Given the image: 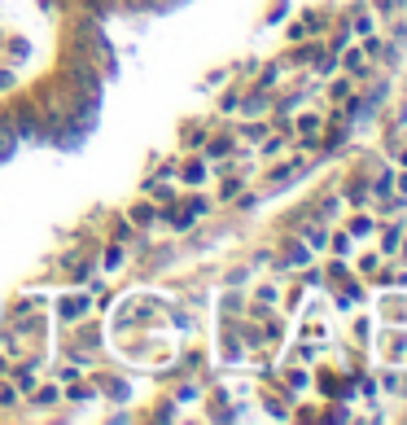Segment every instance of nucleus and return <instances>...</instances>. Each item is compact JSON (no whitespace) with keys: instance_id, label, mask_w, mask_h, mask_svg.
<instances>
[{"instance_id":"1a4fd4ad","label":"nucleus","mask_w":407,"mask_h":425,"mask_svg":"<svg viewBox=\"0 0 407 425\" xmlns=\"http://www.w3.org/2000/svg\"><path fill=\"white\" fill-rule=\"evenodd\" d=\"M381 245H386V255H394V250L403 245V228H390V233H386V241H381Z\"/></svg>"},{"instance_id":"0eeeda50","label":"nucleus","mask_w":407,"mask_h":425,"mask_svg":"<svg viewBox=\"0 0 407 425\" xmlns=\"http://www.w3.org/2000/svg\"><path fill=\"white\" fill-rule=\"evenodd\" d=\"M368 233H372V219H368V215L350 219V237H368Z\"/></svg>"},{"instance_id":"9b49d317","label":"nucleus","mask_w":407,"mask_h":425,"mask_svg":"<svg viewBox=\"0 0 407 425\" xmlns=\"http://www.w3.org/2000/svg\"><path fill=\"white\" fill-rule=\"evenodd\" d=\"M328 96H333V101H346V96H350V84H346V79H338L333 88H328Z\"/></svg>"},{"instance_id":"a211bd4d","label":"nucleus","mask_w":407,"mask_h":425,"mask_svg":"<svg viewBox=\"0 0 407 425\" xmlns=\"http://www.w3.org/2000/svg\"><path fill=\"white\" fill-rule=\"evenodd\" d=\"M403 193H407V176H403Z\"/></svg>"},{"instance_id":"6e6552de","label":"nucleus","mask_w":407,"mask_h":425,"mask_svg":"<svg viewBox=\"0 0 407 425\" xmlns=\"http://www.w3.org/2000/svg\"><path fill=\"white\" fill-rule=\"evenodd\" d=\"M0 408H18V386H0Z\"/></svg>"},{"instance_id":"9d476101","label":"nucleus","mask_w":407,"mask_h":425,"mask_svg":"<svg viewBox=\"0 0 407 425\" xmlns=\"http://www.w3.org/2000/svg\"><path fill=\"white\" fill-rule=\"evenodd\" d=\"M201 176H206V167H201V162H189V167H184V180H189V184H197Z\"/></svg>"},{"instance_id":"4468645a","label":"nucleus","mask_w":407,"mask_h":425,"mask_svg":"<svg viewBox=\"0 0 407 425\" xmlns=\"http://www.w3.org/2000/svg\"><path fill=\"white\" fill-rule=\"evenodd\" d=\"M66 399H70V404H79V399H92V390H88V386H74Z\"/></svg>"},{"instance_id":"423d86ee","label":"nucleus","mask_w":407,"mask_h":425,"mask_svg":"<svg viewBox=\"0 0 407 425\" xmlns=\"http://www.w3.org/2000/svg\"><path fill=\"white\" fill-rule=\"evenodd\" d=\"M123 267V245H110L106 250V272H118Z\"/></svg>"},{"instance_id":"39448f33","label":"nucleus","mask_w":407,"mask_h":425,"mask_svg":"<svg viewBox=\"0 0 407 425\" xmlns=\"http://www.w3.org/2000/svg\"><path fill=\"white\" fill-rule=\"evenodd\" d=\"M57 399H62V390H57V386H40V390H35V404H40V408H53Z\"/></svg>"},{"instance_id":"7ed1b4c3","label":"nucleus","mask_w":407,"mask_h":425,"mask_svg":"<svg viewBox=\"0 0 407 425\" xmlns=\"http://www.w3.org/2000/svg\"><path fill=\"white\" fill-rule=\"evenodd\" d=\"M158 219V211L149 206V202H140V206H132V223H140V228H149V223Z\"/></svg>"},{"instance_id":"f03ea898","label":"nucleus","mask_w":407,"mask_h":425,"mask_svg":"<svg viewBox=\"0 0 407 425\" xmlns=\"http://www.w3.org/2000/svg\"><path fill=\"white\" fill-rule=\"evenodd\" d=\"M13 123H18V132H27V136H31L40 118H35V110H31V106H13Z\"/></svg>"},{"instance_id":"f8f14e48","label":"nucleus","mask_w":407,"mask_h":425,"mask_svg":"<svg viewBox=\"0 0 407 425\" xmlns=\"http://www.w3.org/2000/svg\"><path fill=\"white\" fill-rule=\"evenodd\" d=\"M355 31H359V35H368V31H372V22H368V13H355Z\"/></svg>"},{"instance_id":"ddd939ff","label":"nucleus","mask_w":407,"mask_h":425,"mask_svg":"<svg viewBox=\"0 0 407 425\" xmlns=\"http://www.w3.org/2000/svg\"><path fill=\"white\" fill-rule=\"evenodd\" d=\"M114 237H118V241H127V237H132V223L118 219V223H114Z\"/></svg>"},{"instance_id":"2eb2a0df","label":"nucleus","mask_w":407,"mask_h":425,"mask_svg":"<svg viewBox=\"0 0 407 425\" xmlns=\"http://www.w3.org/2000/svg\"><path fill=\"white\" fill-rule=\"evenodd\" d=\"M263 132H267V128H263V123H245V136H250V140H259Z\"/></svg>"},{"instance_id":"f257e3e1","label":"nucleus","mask_w":407,"mask_h":425,"mask_svg":"<svg viewBox=\"0 0 407 425\" xmlns=\"http://www.w3.org/2000/svg\"><path fill=\"white\" fill-rule=\"evenodd\" d=\"M92 311V298L88 294H66V303H62V316L66 320H84Z\"/></svg>"},{"instance_id":"f3484780","label":"nucleus","mask_w":407,"mask_h":425,"mask_svg":"<svg viewBox=\"0 0 407 425\" xmlns=\"http://www.w3.org/2000/svg\"><path fill=\"white\" fill-rule=\"evenodd\" d=\"M5 372H9V364H5V355H0V377H5Z\"/></svg>"},{"instance_id":"dca6fc26","label":"nucleus","mask_w":407,"mask_h":425,"mask_svg":"<svg viewBox=\"0 0 407 425\" xmlns=\"http://www.w3.org/2000/svg\"><path fill=\"white\" fill-rule=\"evenodd\" d=\"M5 88H13V74H9V70H0V92H5Z\"/></svg>"},{"instance_id":"20e7f679","label":"nucleus","mask_w":407,"mask_h":425,"mask_svg":"<svg viewBox=\"0 0 407 425\" xmlns=\"http://www.w3.org/2000/svg\"><path fill=\"white\" fill-rule=\"evenodd\" d=\"M320 128H324V118H320V114H302V118H298V132L307 136V140H311V136H316Z\"/></svg>"}]
</instances>
